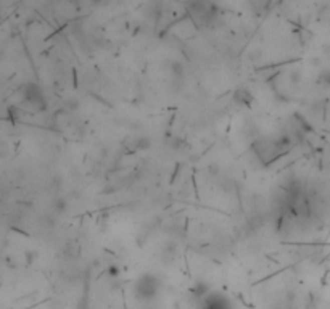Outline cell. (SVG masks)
<instances>
[{
	"label": "cell",
	"mask_w": 330,
	"mask_h": 309,
	"mask_svg": "<svg viewBox=\"0 0 330 309\" xmlns=\"http://www.w3.org/2000/svg\"><path fill=\"white\" fill-rule=\"evenodd\" d=\"M161 290V280L155 274H143L137 279L134 285V295L139 301H151L158 296Z\"/></svg>",
	"instance_id": "2"
},
{
	"label": "cell",
	"mask_w": 330,
	"mask_h": 309,
	"mask_svg": "<svg viewBox=\"0 0 330 309\" xmlns=\"http://www.w3.org/2000/svg\"><path fill=\"white\" fill-rule=\"evenodd\" d=\"M320 82H325V84H330V71H325L320 74Z\"/></svg>",
	"instance_id": "9"
},
{
	"label": "cell",
	"mask_w": 330,
	"mask_h": 309,
	"mask_svg": "<svg viewBox=\"0 0 330 309\" xmlns=\"http://www.w3.org/2000/svg\"><path fill=\"white\" fill-rule=\"evenodd\" d=\"M295 137L288 132H279L275 135L259 137L251 143V148L261 161V165H271L275 160H279L282 154L288 153L295 146Z\"/></svg>",
	"instance_id": "1"
},
{
	"label": "cell",
	"mask_w": 330,
	"mask_h": 309,
	"mask_svg": "<svg viewBox=\"0 0 330 309\" xmlns=\"http://www.w3.org/2000/svg\"><path fill=\"white\" fill-rule=\"evenodd\" d=\"M23 102L36 111H42L47 108L44 92L39 84H36V82H28L25 86V90H23Z\"/></svg>",
	"instance_id": "4"
},
{
	"label": "cell",
	"mask_w": 330,
	"mask_h": 309,
	"mask_svg": "<svg viewBox=\"0 0 330 309\" xmlns=\"http://www.w3.org/2000/svg\"><path fill=\"white\" fill-rule=\"evenodd\" d=\"M234 102H235L237 105H242V106H245V105L250 106L253 102H255V97H253V94H251V92H250L247 87H240V89L235 90Z\"/></svg>",
	"instance_id": "6"
},
{
	"label": "cell",
	"mask_w": 330,
	"mask_h": 309,
	"mask_svg": "<svg viewBox=\"0 0 330 309\" xmlns=\"http://www.w3.org/2000/svg\"><path fill=\"white\" fill-rule=\"evenodd\" d=\"M118 272H119L118 267H114V266H113V267L110 269V274H111V275H118Z\"/></svg>",
	"instance_id": "10"
},
{
	"label": "cell",
	"mask_w": 330,
	"mask_h": 309,
	"mask_svg": "<svg viewBox=\"0 0 330 309\" xmlns=\"http://www.w3.org/2000/svg\"><path fill=\"white\" fill-rule=\"evenodd\" d=\"M202 309H234L232 301L218 291H210L202 299Z\"/></svg>",
	"instance_id": "5"
},
{
	"label": "cell",
	"mask_w": 330,
	"mask_h": 309,
	"mask_svg": "<svg viewBox=\"0 0 330 309\" xmlns=\"http://www.w3.org/2000/svg\"><path fill=\"white\" fill-rule=\"evenodd\" d=\"M66 208H68V202L65 198H57L55 202H53V206H52V210L55 211V213H63V211H66Z\"/></svg>",
	"instance_id": "8"
},
{
	"label": "cell",
	"mask_w": 330,
	"mask_h": 309,
	"mask_svg": "<svg viewBox=\"0 0 330 309\" xmlns=\"http://www.w3.org/2000/svg\"><path fill=\"white\" fill-rule=\"evenodd\" d=\"M130 150L132 151H143V150H148L151 146V142L147 135H137L134 138H130Z\"/></svg>",
	"instance_id": "7"
},
{
	"label": "cell",
	"mask_w": 330,
	"mask_h": 309,
	"mask_svg": "<svg viewBox=\"0 0 330 309\" xmlns=\"http://www.w3.org/2000/svg\"><path fill=\"white\" fill-rule=\"evenodd\" d=\"M189 15L192 17L198 26H210L211 23L218 18V9L214 4H206V2H195L189 4Z\"/></svg>",
	"instance_id": "3"
}]
</instances>
